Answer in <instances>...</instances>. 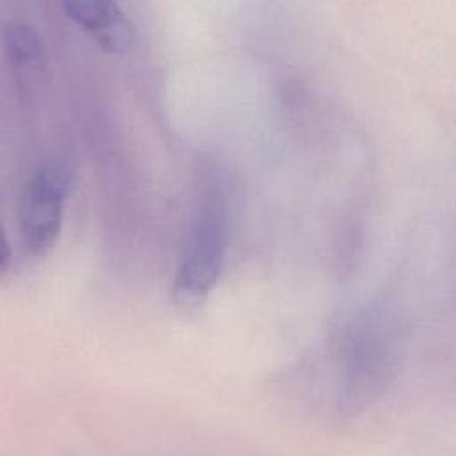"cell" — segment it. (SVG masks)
Listing matches in <instances>:
<instances>
[{
    "mask_svg": "<svg viewBox=\"0 0 456 456\" xmlns=\"http://www.w3.org/2000/svg\"><path fill=\"white\" fill-rule=\"evenodd\" d=\"M73 173L61 160H46L28 178L20 203V233L28 253H48L62 228Z\"/></svg>",
    "mask_w": 456,
    "mask_h": 456,
    "instance_id": "6da1fadb",
    "label": "cell"
},
{
    "mask_svg": "<svg viewBox=\"0 0 456 456\" xmlns=\"http://www.w3.org/2000/svg\"><path fill=\"white\" fill-rule=\"evenodd\" d=\"M226 240V224L216 212L198 219L173 281L171 296L176 306L194 310L208 299L221 276Z\"/></svg>",
    "mask_w": 456,
    "mask_h": 456,
    "instance_id": "7a4b0ae2",
    "label": "cell"
},
{
    "mask_svg": "<svg viewBox=\"0 0 456 456\" xmlns=\"http://www.w3.org/2000/svg\"><path fill=\"white\" fill-rule=\"evenodd\" d=\"M2 46L21 94L37 96L50 77L48 55L37 28L23 20H9L2 27Z\"/></svg>",
    "mask_w": 456,
    "mask_h": 456,
    "instance_id": "3957f363",
    "label": "cell"
},
{
    "mask_svg": "<svg viewBox=\"0 0 456 456\" xmlns=\"http://www.w3.org/2000/svg\"><path fill=\"white\" fill-rule=\"evenodd\" d=\"M61 7L68 20L109 53H126L137 41L135 27L114 2L68 0Z\"/></svg>",
    "mask_w": 456,
    "mask_h": 456,
    "instance_id": "277c9868",
    "label": "cell"
},
{
    "mask_svg": "<svg viewBox=\"0 0 456 456\" xmlns=\"http://www.w3.org/2000/svg\"><path fill=\"white\" fill-rule=\"evenodd\" d=\"M11 265V244L4 228V223L0 219V276H4L9 271Z\"/></svg>",
    "mask_w": 456,
    "mask_h": 456,
    "instance_id": "5b68a950",
    "label": "cell"
}]
</instances>
